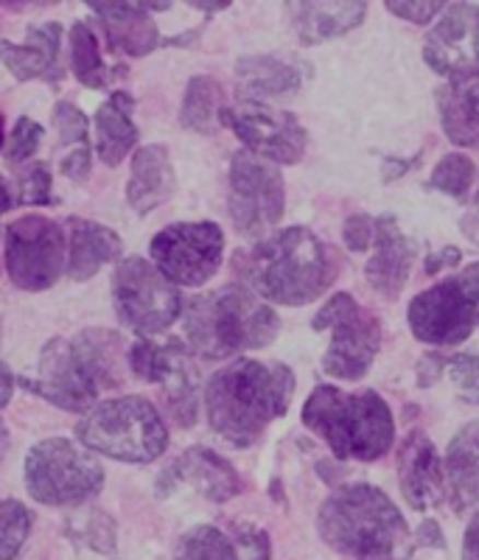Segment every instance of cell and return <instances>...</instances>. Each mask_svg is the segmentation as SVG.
I'll use <instances>...</instances> for the list:
<instances>
[{"label":"cell","mask_w":479,"mask_h":560,"mask_svg":"<svg viewBox=\"0 0 479 560\" xmlns=\"http://www.w3.org/2000/svg\"><path fill=\"white\" fill-rule=\"evenodd\" d=\"M20 205H48L51 202V168L34 163L17 183Z\"/></svg>","instance_id":"obj_40"},{"label":"cell","mask_w":479,"mask_h":560,"mask_svg":"<svg viewBox=\"0 0 479 560\" xmlns=\"http://www.w3.org/2000/svg\"><path fill=\"white\" fill-rule=\"evenodd\" d=\"M54 127H57L62 143H82V147H87V143H84L90 132L87 115H84L77 104L59 102L57 107H54Z\"/></svg>","instance_id":"obj_39"},{"label":"cell","mask_w":479,"mask_h":560,"mask_svg":"<svg viewBox=\"0 0 479 560\" xmlns=\"http://www.w3.org/2000/svg\"><path fill=\"white\" fill-rule=\"evenodd\" d=\"M62 174L71 177L73 183H82V179L90 177V149L79 147L77 152H71L62 160Z\"/></svg>","instance_id":"obj_43"},{"label":"cell","mask_w":479,"mask_h":560,"mask_svg":"<svg viewBox=\"0 0 479 560\" xmlns=\"http://www.w3.org/2000/svg\"><path fill=\"white\" fill-rule=\"evenodd\" d=\"M127 362L135 376L157 384L168 412L179 427H194L199 407V370L188 345L177 339H168V342L138 339L127 350Z\"/></svg>","instance_id":"obj_12"},{"label":"cell","mask_w":479,"mask_h":560,"mask_svg":"<svg viewBox=\"0 0 479 560\" xmlns=\"http://www.w3.org/2000/svg\"><path fill=\"white\" fill-rule=\"evenodd\" d=\"M474 172H477V168H474L471 158L457 152L446 154V158L435 166V172H432V185L441 188L443 194H448V197L466 199L468 188H471L474 183Z\"/></svg>","instance_id":"obj_35"},{"label":"cell","mask_w":479,"mask_h":560,"mask_svg":"<svg viewBox=\"0 0 479 560\" xmlns=\"http://www.w3.org/2000/svg\"><path fill=\"white\" fill-rule=\"evenodd\" d=\"M32 533V513L17 499L0 502V560H14Z\"/></svg>","instance_id":"obj_34"},{"label":"cell","mask_w":479,"mask_h":560,"mask_svg":"<svg viewBox=\"0 0 479 560\" xmlns=\"http://www.w3.org/2000/svg\"><path fill=\"white\" fill-rule=\"evenodd\" d=\"M113 306L118 319L135 334L152 337L166 331L179 317L183 300L177 287L154 264L132 255L124 258L113 272Z\"/></svg>","instance_id":"obj_10"},{"label":"cell","mask_w":479,"mask_h":560,"mask_svg":"<svg viewBox=\"0 0 479 560\" xmlns=\"http://www.w3.org/2000/svg\"><path fill=\"white\" fill-rule=\"evenodd\" d=\"M479 325V264L441 280L409 303V328L427 345H460Z\"/></svg>","instance_id":"obj_9"},{"label":"cell","mask_w":479,"mask_h":560,"mask_svg":"<svg viewBox=\"0 0 479 560\" xmlns=\"http://www.w3.org/2000/svg\"><path fill=\"white\" fill-rule=\"evenodd\" d=\"M77 438L87 452L138 465L157 459L168 446L166 423L141 395L96 404L77 427Z\"/></svg>","instance_id":"obj_7"},{"label":"cell","mask_w":479,"mask_h":560,"mask_svg":"<svg viewBox=\"0 0 479 560\" xmlns=\"http://www.w3.org/2000/svg\"><path fill=\"white\" fill-rule=\"evenodd\" d=\"M317 529L334 552L351 560H409L416 552L401 510L373 485H348L319 504Z\"/></svg>","instance_id":"obj_3"},{"label":"cell","mask_w":479,"mask_h":560,"mask_svg":"<svg viewBox=\"0 0 479 560\" xmlns=\"http://www.w3.org/2000/svg\"><path fill=\"white\" fill-rule=\"evenodd\" d=\"M9 452V432H7V423H3V418H0V459L7 457Z\"/></svg>","instance_id":"obj_51"},{"label":"cell","mask_w":479,"mask_h":560,"mask_svg":"<svg viewBox=\"0 0 479 560\" xmlns=\"http://www.w3.org/2000/svg\"><path fill=\"white\" fill-rule=\"evenodd\" d=\"M68 43H71L73 77L90 90H107L118 73H113L107 68V62L102 59V48H98V39L93 34V28L79 20V23H73L71 34H68Z\"/></svg>","instance_id":"obj_30"},{"label":"cell","mask_w":479,"mask_h":560,"mask_svg":"<svg viewBox=\"0 0 479 560\" xmlns=\"http://www.w3.org/2000/svg\"><path fill=\"white\" fill-rule=\"evenodd\" d=\"M65 533L71 535V541L93 552L113 555L116 552V522L98 508H82L68 516Z\"/></svg>","instance_id":"obj_32"},{"label":"cell","mask_w":479,"mask_h":560,"mask_svg":"<svg viewBox=\"0 0 479 560\" xmlns=\"http://www.w3.org/2000/svg\"><path fill=\"white\" fill-rule=\"evenodd\" d=\"M174 560H238V552L227 529L199 524L179 538Z\"/></svg>","instance_id":"obj_33"},{"label":"cell","mask_w":479,"mask_h":560,"mask_svg":"<svg viewBox=\"0 0 479 560\" xmlns=\"http://www.w3.org/2000/svg\"><path fill=\"white\" fill-rule=\"evenodd\" d=\"M278 334V314L244 287L199 294L186 308L188 345L205 359H227L267 348Z\"/></svg>","instance_id":"obj_6"},{"label":"cell","mask_w":479,"mask_h":560,"mask_svg":"<svg viewBox=\"0 0 479 560\" xmlns=\"http://www.w3.org/2000/svg\"><path fill=\"white\" fill-rule=\"evenodd\" d=\"M398 482L412 510H432L446 497V474L435 446L423 432H409L398 452Z\"/></svg>","instance_id":"obj_18"},{"label":"cell","mask_w":479,"mask_h":560,"mask_svg":"<svg viewBox=\"0 0 479 560\" xmlns=\"http://www.w3.org/2000/svg\"><path fill=\"white\" fill-rule=\"evenodd\" d=\"M90 9L102 20L113 51H121L127 57H147L160 43L152 12L168 9V3L154 7V3H102L96 0V3H90Z\"/></svg>","instance_id":"obj_20"},{"label":"cell","mask_w":479,"mask_h":560,"mask_svg":"<svg viewBox=\"0 0 479 560\" xmlns=\"http://www.w3.org/2000/svg\"><path fill=\"white\" fill-rule=\"evenodd\" d=\"M238 264L253 292L281 306H306L339 275L334 249L308 228H287L264 238Z\"/></svg>","instance_id":"obj_4"},{"label":"cell","mask_w":479,"mask_h":560,"mask_svg":"<svg viewBox=\"0 0 479 560\" xmlns=\"http://www.w3.org/2000/svg\"><path fill=\"white\" fill-rule=\"evenodd\" d=\"M174 188H177V177H174L168 149L160 147V143L138 149L132 158V172H129L127 185L129 208L147 217L172 197Z\"/></svg>","instance_id":"obj_23"},{"label":"cell","mask_w":479,"mask_h":560,"mask_svg":"<svg viewBox=\"0 0 479 560\" xmlns=\"http://www.w3.org/2000/svg\"><path fill=\"white\" fill-rule=\"evenodd\" d=\"M294 376L287 364H264L238 359L227 364L205 387L208 423L233 446H249L264 429L287 412Z\"/></svg>","instance_id":"obj_2"},{"label":"cell","mask_w":479,"mask_h":560,"mask_svg":"<svg viewBox=\"0 0 479 560\" xmlns=\"http://www.w3.org/2000/svg\"><path fill=\"white\" fill-rule=\"evenodd\" d=\"M387 12L409 20V23H418V26H427L429 20L443 12V3H407V0H396V3H387Z\"/></svg>","instance_id":"obj_42"},{"label":"cell","mask_w":479,"mask_h":560,"mask_svg":"<svg viewBox=\"0 0 479 560\" xmlns=\"http://www.w3.org/2000/svg\"><path fill=\"white\" fill-rule=\"evenodd\" d=\"M416 261V247L398 228L396 217H382L376 222V253L364 267V275L371 280L382 298L396 300L409 278V269Z\"/></svg>","instance_id":"obj_21"},{"label":"cell","mask_w":479,"mask_h":560,"mask_svg":"<svg viewBox=\"0 0 479 560\" xmlns=\"http://www.w3.org/2000/svg\"><path fill=\"white\" fill-rule=\"evenodd\" d=\"M104 485V468L93 454L71 440H43L26 457V488L37 502L71 508L96 497Z\"/></svg>","instance_id":"obj_8"},{"label":"cell","mask_w":479,"mask_h":560,"mask_svg":"<svg viewBox=\"0 0 479 560\" xmlns=\"http://www.w3.org/2000/svg\"><path fill=\"white\" fill-rule=\"evenodd\" d=\"M314 331L331 328L334 337L323 357V370L342 382H359L371 370L382 345V328L371 312L359 308L348 292L334 294L314 317Z\"/></svg>","instance_id":"obj_11"},{"label":"cell","mask_w":479,"mask_h":560,"mask_svg":"<svg viewBox=\"0 0 479 560\" xmlns=\"http://www.w3.org/2000/svg\"><path fill=\"white\" fill-rule=\"evenodd\" d=\"M463 560H479V513L471 518L466 529V541H463Z\"/></svg>","instance_id":"obj_46"},{"label":"cell","mask_w":479,"mask_h":560,"mask_svg":"<svg viewBox=\"0 0 479 560\" xmlns=\"http://www.w3.org/2000/svg\"><path fill=\"white\" fill-rule=\"evenodd\" d=\"M43 127H39L37 121H32V118H20V121L14 124V132L7 143L9 163H26L28 158H34L39 143H43Z\"/></svg>","instance_id":"obj_38"},{"label":"cell","mask_w":479,"mask_h":560,"mask_svg":"<svg viewBox=\"0 0 479 560\" xmlns=\"http://www.w3.org/2000/svg\"><path fill=\"white\" fill-rule=\"evenodd\" d=\"M222 84L211 77H194L188 82L183 109H179V124L194 132H213L222 121Z\"/></svg>","instance_id":"obj_31"},{"label":"cell","mask_w":479,"mask_h":560,"mask_svg":"<svg viewBox=\"0 0 479 560\" xmlns=\"http://www.w3.org/2000/svg\"><path fill=\"white\" fill-rule=\"evenodd\" d=\"M222 121L238 135L249 154L269 160L272 166H292L306 154V129L292 113L269 107L264 102H242L224 109Z\"/></svg>","instance_id":"obj_16"},{"label":"cell","mask_w":479,"mask_h":560,"mask_svg":"<svg viewBox=\"0 0 479 560\" xmlns=\"http://www.w3.org/2000/svg\"><path fill=\"white\" fill-rule=\"evenodd\" d=\"M416 541L427 544V547H437V549L446 547V544H443L441 527H437L435 522H423L421 529H418V535H416Z\"/></svg>","instance_id":"obj_47"},{"label":"cell","mask_w":479,"mask_h":560,"mask_svg":"<svg viewBox=\"0 0 479 560\" xmlns=\"http://www.w3.org/2000/svg\"><path fill=\"white\" fill-rule=\"evenodd\" d=\"M283 177L278 166L249 152L231 163V219L244 236H261L283 219Z\"/></svg>","instance_id":"obj_15"},{"label":"cell","mask_w":479,"mask_h":560,"mask_svg":"<svg viewBox=\"0 0 479 560\" xmlns=\"http://www.w3.org/2000/svg\"><path fill=\"white\" fill-rule=\"evenodd\" d=\"M149 249L174 287H202L222 267L224 233L213 222H177L160 230Z\"/></svg>","instance_id":"obj_13"},{"label":"cell","mask_w":479,"mask_h":560,"mask_svg":"<svg viewBox=\"0 0 479 560\" xmlns=\"http://www.w3.org/2000/svg\"><path fill=\"white\" fill-rule=\"evenodd\" d=\"M12 389H14L12 370H9L7 364L0 362V407H7L9 398H12Z\"/></svg>","instance_id":"obj_48"},{"label":"cell","mask_w":479,"mask_h":560,"mask_svg":"<svg viewBox=\"0 0 479 560\" xmlns=\"http://www.w3.org/2000/svg\"><path fill=\"white\" fill-rule=\"evenodd\" d=\"M0 147H3V113H0Z\"/></svg>","instance_id":"obj_52"},{"label":"cell","mask_w":479,"mask_h":560,"mask_svg":"<svg viewBox=\"0 0 479 560\" xmlns=\"http://www.w3.org/2000/svg\"><path fill=\"white\" fill-rule=\"evenodd\" d=\"M460 228H463V233H466L468 242L479 244V191H477V197H474V202L468 205V210H466V217H463Z\"/></svg>","instance_id":"obj_45"},{"label":"cell","mask_w":479,"mask_h":560,"mask_svg":"<svg viewBox=\"0 0 479 560\" xmlns=\"http://www.w3.org/2000/svg\"><path fill=\"white\" fill-rule=\"evenodd\" d=\"M121 334L87 328L73 339H51L39 353L34 373L20 376V387L68 412H87L102 389L121 387Z\"/></svg>","instance_id":"obj_1"},{"label":"cell","mask_w":479,"mask_h":560,"mask_svg":"<svg viewBox=\"0 0 479 560\" xmlns=\"http://www.w3.org/2000/svg\"><path fill=\"white\" fill-rule=\"evenodd\" d=\"M227 535L236 544L238 560H269L272 547H269V535L261 527L247 522L227 524Z\"/></svg>","instance_id":"obj_36"},{"label":"cell","mask_w":479,"mask_h":560,"mask_svg":"<svg viewBox=\"0 0 479 560\" xmlns=\"http://www.w3.org/2000/svg\"><path fill=\"white\" fill-rule=\"evenodd\" d=\"M373 236H376V219L364 217V213H353V217L346 219L342 238H346V247L351 253H364Z\"/></svg>","instance_id":"obj_41"},{"label":"cell","mask_w":479,"mask_h":560,"mask_svg":"<svg viewBox=\"0 0 479 560\" xmlns=\"http://www.w3.org/2000/svg\"><path fill=\"white\" fill-rule=\"evenodd\" d=\"M423 59L452 82L479 79V7L454 3L427 34Z\"/></svg>","instance_id":"obj_17"},{"label":"cell","mask_w":479,"mask_h":560,"mask_svg":"<svg viewBox=\"0 0 479 560\" xmlns=\"http://www.w3.org/2000/svg\"><path fill=\"white\" fill-rule=\"evenodd\" d=\"M446 370L463 401L479 407V359L471 353H457L446 359Z\"/></svg>","instance_id":"obj_37"},{"label":"cell","mask_w":479,"mask_h":560,"mask_svg":"<svg viewBox=\"0 0 479 560\" xmlns=\"http://www.w3.org/2000/svg\"><path fill=\"white\" fill-rule=\"evenodd\" d=\"M443 368H446V359H443V357H423L421 368H418V378H421V387H432V384L441 378Z\"/></svg>","instance_id":"obj_44"},{"label":"cell","mask_w":479,"mask_h":560,"mask_svg":"<svg viewBox=\"0 0 479 560\" xmlns=\"http://www.w3.org/2000/svg\"><path fill=\"white\" fill-rule=\"evenodd\" d=\"M238 82L249 96H289L301 88V73L276 57H247L236 68Z\"/></svg>","instance_id":"obj_29"},{"label":"cell","mask_w":479,"mask_h":560,"mask_svg":"<svg viewBox=\"0 0 479 560\" xmlns=\"http://www.w3.org/2000/svg\"><path fill=\"white\" fill-rule=\"evenodd\" d=\"M68 236H71V255H68V275L73 280H87L104 267V264L121 258V238L109 228L90 219H68Z\"/></svg>","instance_id":"obj_25"},{"label":"cell","mask_w":479,"mask_h":560,"mask_svg":"<svg viewBox=\"0 0 479 560\" xmlns=\"http://www.w3.org/2000/svg\"><path fill=\"white\" fill-rule=\"evenodd\" d=\"M457 261H460V253H457V249H452V247H446V249H443L441 258H435V255L429 258L427 269H429V272H437V269H441L443 264H457Z\"/></svg>","instance_id":"obj_49"},{"label":"cell","mask_w":479,"mask_h":560,"mask_svg":"<svg viewBox=\"0 0 479 560\" xmlns=\"http://www.w3.org/2000/svg\"><path fill=\"white\" fill-rule=\"evenodd\" d=\"M12 205H14V199H12V191H9V183L0 177V213H7Z\"/></svg>","instance_id":"obj_50"},{"label":"cell","mask_w":479,"mask_h":560,"mask_svg":"<svg viewBox=\"0 0 479 560\" xmlns=\"http://www.w3.org/2000/svg\"><path fill=\"white\" fill-rule=\"evenodd\" d=\"M65 230L48 217H23L7 228V267L17 289L43 292L65 272Z\"/></svg>","instance_id":"obj_14"},{"label":"cell","mask_w":479,"mask_h":560,"mask_svg":"<svg viewBox=\"0 0 479 560\" xmlns=\"http://www.w3.org/2000/svg\"><path fill=\"white\" fill-rule=\"evenodd\" d=\"M364 14H367L364 3H292L289 7L294 34L306 45L351 32L362 23Z\"/></svg>","instance_id":"obj_26"},{"label":"cell","mask_w":479,"mask_h":560,"mask_svg":"<svg viewBox=\"0 0 479 560\" xmlns=\"http://www.w3.org/2000/svg\"><path fill=\"white\" fill-rule=\"evenodd\" d=\"M437 107L448 140L479 149V82H448L437 90Z\"/></svg>","instance_id":"obj_28"},{"label":"cell","mask_w":479,"mask_h":560,"mask_svg":"<svg viewBox=\"0 0 479 560\" xmlns=\"http://www.w3.org/2000/svg\"><path fill=\"white\" fill-rule=\"evenodd\" d=\"M135 98L116 90L96 113V149L107 166H118L138 143V127L132 121Z\"/></svg>","instance_id":"obj_27"},{"label":"cell","mask_w":479,"mask_h":560,"mask_svg":"<svg viewBox=\"0 0 479 560\" xmlns=\"http://www.w3.org/2000/svg\"><path fill=\"white\" fill-rule=\"evenodd\" d=\"M59 45H62V26L59 23L32 26L23 45L0 39V62L7 65L12 70V77L20 79V82H28V79L57 82L62 77Z\"/></svg>","instance_id":"obj_22"},{"label":"cell","mask_w":479,"mask_h":560,"mask_svg":"<svg viewBox=\"0 0 479 560\" xmlns=\"http://www.w3.org/2000/svg\"><path fill=\"white\" fill-rule=\"evenodd\" d=\"M303 423L326 440L339 459L373 463L390 452L396 438V420L382 395L373 389L342 393L323 384L308 395Z\"/></svg>","instance_id":"obj_5"},{"label":"cell","mask_w":479,"mask_h":560,"mask_svg":"<svg viewBox=\"0 0 479 560\" xmlns=\"http://www.w3.org/2000/svg\"><path fill=\"white\" fill-rule=\"evenodd\" d=\"M174 485H191L199 490V497L211 499V502H231L233 497L242 493V477L231 463L211 448L194 446L188 448L179 459H174L163 471L160 488L172 490Z\"/></svg>","instance_id":"obj_19"},{"label":"cell","mask_w":479,"mask_h":560,"mask_svg":"<svg viewBox=\"0 0 479 560\" xmlns=\"http://www.w3.org/2000/svg\"><path fill=\"white\" fill-rule=\"evenodd\" d=\"M446 490L454 513H468L479 504V420L468 423L448 443Z\"/></svg>","instance_id":"obj_24"}]
</instances>
